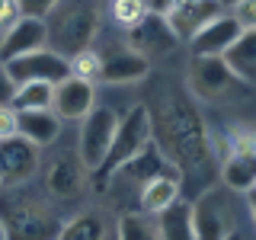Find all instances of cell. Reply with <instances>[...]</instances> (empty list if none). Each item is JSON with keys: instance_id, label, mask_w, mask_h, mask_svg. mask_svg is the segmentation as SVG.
<instances>
[{"instance_id": "32", "label": "cell", "mask_w": 256, "mask_h": 240, "mask_svg": "<svg viewBox=\"0 0 256 240\" xmlns=\"http://www.w3.org/2000/svg\"><path fill=\"white\" fill-rule=\"evenodd\" d=\"M176 6V0H144V10L148 13H157V16H166Z\"/></svg>"}, {"instance_id": "22", "label": "cell", "mask_w": 256, "mask_h": 240, "mask_svg": "<svg viewBox=\"0 0 256 240\" xmlns=\"http://www.w3.org/2000/svg\"><path fill=\"white\" fill-rule=\"evenodd\" d=\"M221 180L230 192H240V196H250L256 186V160L253 154H230L221 166Z\"/></svg>"}, {"instance_id": "1", "label": "cell", "mask_w": 256, "mask_h": 240, "mask_svg": "<svg viewBox=\"0 0 256 240\" xmlns=\"http://www.w3.org/2000/svg\"><path fill=\"white\" fill-rule=\"evenodd\" d=\"M144 109L150 118V138L164 160L186 176V182L180 186L196 182L198 192L208 189V182L214 180V157L198 109L170 86H160L150 102H144Z\"/></svg>"}, {"instance_id": "10", "label": "cell", "mask_w": 256, "mask_h": 240, "mask_svg": "<svg viewBox=\"0 0 256 240\" xmlns=\"http://www.w3.org/2000/svg\"><path fill=\"white\" fill-rule=\"evenodd\" d=\"M128 48H134L144 58H166L180 48V38L173 36V29L166 26L164 16L157 13H144L132 29H128Z\"/></svg>"}, {"instance_id": "2", "label": "cell", "mask_w": 256, "mask_h": 240, "mask_svg": "<svg viewBox=\"0 0 256 240\" xmlns=\"http://www.w3.org/2000/svg\"><path fill=\"white\" fill-rule=\"evenodd\" d=\"M96 36V6L90 0H58L45 13V48L61 58L86 52Z\"/></svg>"}, {"instance_id": "26", "label": "cell", "mask_w": 256, "mask_h": 240, "mask_svg": "<svg viewBox=\"0 0 256 240\" xmlns=\"http://www.w3.org/2000/svg\"><path fill=\"white\" fill-rule=\"evenodd\" d=\"M68 64H70V77H80V80H100V54L96 52H77L74 58H68Z\"/></svg>"}, {"instance_id": "8", "label": "cell", "mask_w": 256, "mask_h": 240, "mask_svg": "<svg viewBox=\"0 0 256 240\" xmlns=\"http://www.w3.org/2000/svg\"><path fill=\"white\" fill-rule=\"evenodd\" d=\"M4 70L13 84H26V80H45V84H58L70 74L68 58H61L52 48H38V52H26L20 58L4 61Z\"/></svg>"}, {"instance_id": "31", "label": "cell", "mask_w": 256, "mask_h": 240, "mask_svg": "<svg viewBox=\"0 0 256 240\" xmlns=\"http://www.w3.org/2000/svg\"><path fill=\"white\" fill-rule=\"evenodd\" d=\"M16 20H20V6H16V0H0V29L13 26Z\"/></svg>"}, {"instance_id": "18", "label": "cell", "mask_w": 256, "mask_h": 240, "mask_svg": "<svg viewBox=\"0 0 256 240\" xmlns=\"http://www.w3.org/2000/svg\"><path fill=\"white\" fill-rule=\"evenodd\" d=\"M16 134L36 144V148H42V144H52L61 134V118L52 109H22L16 112Z\"/></svg>"}, {"instance_id": "17", "label": "cell", "mask_w": 256, "mask_h": 240, "mask_svg": "<svg viewBox=\"0 0 256 240\" xmlns=\"http://www.w3.org/2000/svg\"><path fill=\"white\" fill-rule=\"evenodd\" d=\"M160 173H166V160H164V154H160V148L154 144V138H150L138 154L128 157L109 180H118V182H125V186H138L141 189L148 180H154V176H160Z\"/></svg>"}, {"instance_id": "33", "label": "cell", "mask_w": 256, "mask_h": 240, "mask_svg": "<svg viewBox=\"0 0 256 240\" xmlns=\"http://www.w3.org/2000/svg\"><path fill=\"white\" fill-rule=\"evenodd\" d=\"M13 80L6 77V70H4V64H0V106H4V102H10V96H13Z\"/></svg>"}, {"instance_id": "34", "label": "cell", "mask_w": 256, "mask_h": 240, "mask_svg": "<svg viewBox=\"0 0 256 240\" xmlns=\"http://www.w3.org/2000/svg\"><path fill=\"white\" fill-rule=\"evenodd\" d=\"M214 4H221V6H224V4H228V6H230V4H237V0H214Z\"/></svg>"}, {"instance_id": "9", "label": "cell", "mask_w": 256, "mask_h": 240, "mask_svg": "<svg viewBox=\"0 0 256 240\" xmlns=\"http://www.w3.org/2000/svg\"><path fill=\"white\" fill-rule=\"evenodd\" d=\"M38 170V148L26 138H0V189H16Z\"/></svg>"}, {"instance_id": "12", "label": "cell", "mask_w": 256, "mask_h": 240, "mask_svg": "<svg viewBox=\"0 0 256 240\" xmlns=\"http://www.w3.org/2000/svg\"><path fill=\"white\" fill-rule=\"evenodd\" d=\"M86 176H90V170L84 166V160H80L74 150H64V154H58L52 164H48L45 189L52 192L54 198H74V196L84 192Z\"/></svg>"}, {"instance_id": "35", "label": "cell", "mask_w": 256, "mask_h": 240, "mask_svg": "<svg viewBox=\"0 0 256 240\" xmlns=\"http://www.w3.org/2000/svg\"><path fill=\"white\" fill-rule=\"evenodd\" d=\"M228 240H240V234H237V230H234V234H230V237H228Z\"/></svg>"}, {"instance_id": "13", "label": "cell", "mask_w": 256, "mask_h": 240, "mask_svg": "<svg viewBox=\"0 0 256 240\" xmlns=\"http://www.w3.org/2000/svg\"><path fill=\"white\" fill-rule=\"evenodd\" d=\"M240 32H244V29L237 26L234 16H230V13H218V16H212V20H208L205 26L189 38V52L196 54V58H221Z\"/></svg>"}, {"instance_id": "7", "label": "cell", "mask_w": 256, "mask_h": 240, "mask_svg": "<svg viewBox=\"0 0 256 240\" xmlns=\"http://www.w3.org/2000/svg\"><path fill=\"white\" fill-rule=\"evenodd\" d=\"M116 122H118V116L109 106H93L84 118H80L77 157L84 160V166L90 173L102 164V157H106L109 141H112V134H116Z\"/></svg>"}, {"instance_id": "24", "label": "cell", "mask_w": 256, "mask_h": 240, "mask_svg": "<svg viewBox=\"0 0 256 240\" xmlns=\"http://www.w3.org/2000/svg\"><path fill=\"white\" fill-rule=\"evenodd\" d=\"M52 90L54 84H45V80H26V84H16L10 106L16 112L22 109H52Z\"/></svg>"}, {"instance_id": "4", "label": "cell", "mask_w": 256, "mask_h": 240, "mask_svg": "<svg viewBox=\"0 0 256 240\" xmlns=\"http://www.w3.org/2000/svg\"><path fill=\"white\" fill-rule=\"evenodd\" d=\"M148 141H150V118H148L144 102H138V106H132V109H128L125 116L116 122V134H112V141H109L106 157H102V164L90 173L93 180H96V186H106L109 176L116 173L132 154H138V150H141Z\"/></svg>"}, {"instance_id": "6", "label": "cell", "mask_w": 256, "mask_h": 240, "mask_svg": "<svg viewBox=\"0 0 256 240\" xmlns=\"http://www.w3.org/2000/svg\"><path fill=\"white\" fill-rule=\"evenodd\" d=\"M192 234L196 240H228L234 234V214L224 205L221 189H202L198 198L189 205Z\"/></svg>"}, {"instance_id": "28", "label": "cell", "mask_w": 256, "mask_h": 240, "mask_svg": "<svg viewBox=\"0 0 256 240\" xmlns=\"http://www.w3.org/2000/svg\"><path fill=\"white\" fill-rule=\"evenodd\" d=\"M230 16L237 20L240 29H256V0H237V4H230Z\"/></svg>"}, {"instance_id": "27", "label": "cell", "mask_w": 256, "mask_h": 240, "mask_svg": "<svg viewBox=\"0 0 256 240\" xmlns=\"http://www.w3.org/2000/svg\"><path fill=\"white\" fill-rule=\"evenodd\" d=\"M144 13H148L144 10V0H112V20H116V26H122L125 32L132 29Z\"/></svg>"}, {"instance_id": "30", "label": "cell", "mask_w": 256, "mask_h": 240, "mask_svg": "<svg viewBox=\"0 0 256 240\" xmlns=\"http://www.w3.org/2000/svg\"><path fill=\"white\" fill-rule=\"evenodd\" d=\"M16 134V109L10 102L0 106V138H13Z\"/></svg>"}, {"instance_id": "25", "label": "cell", "mask_w": 256, "mask_h": 240, "mask_svg": "<svg viewBox=\"0 0 256 240\" xmlns=\"http://www.w3.org/2000/svg\"><path fill=\"white\" fill-rule=\"evenodd\" d=\"M116 237L118 240H160L154 214H144V212L122 214L116 221Z\"/></svg>"}, {"instance_id": "36", "label": "cell", "mask_w": 256, "mask_h": 240, "mask_svg": "<svg viewBox=\"0 0 256 240\" xmlns=\"http://www.w3.org/2000/svg\"><path fill=\"white\" fill-rule=\"evenodd\" d=\"M0 240H6V237H4V228H0Z\"/></svg>"}, {"instance_id": "3", "label": "cell", "mask_w": 256, "mask_h": 240, "mask_svg": "<svg viewBox=\"0 0 256 240\" xmlns=\"http://www.w3.org/2000/svg\"><path fill=\"white\" fill-rule=\"evenodd\" d=\"M0 228L6 240H54L61 218L38 198L16 189H0Z\"/></svg>"}, {"instance_id": "15", "label": "cell", "mask_w": 256, "mask_h": 240, "mask_svg": "<svg viewBox=\"0 0 256 240\" xmlns=\"http://www.w3.org/2000/svg\"><path fill=\"white\" fill-rule=\"evenodd\" d=\"M45 48V20L38 16H20L13 26L4 29V38H0V64L20 58L26 52H38Z\"/></svg>"}, {"instance_id": "11", "label": "cell", "mask_w": 256, "mask_h": 240, "mask_svg": "<svg viewBox=\"0 0 256 240\" xmlns=\"http://www.w3.org/2000/svg\"><path fill=\"white\" fill-rule=\"evenodd\" d=\"M96 106V90L90 80H80V77H64L54 84L52 90V112L58 118H70V122H80Z\"/></svg>"}, {"instance_id": "20", "label": "cell", "mask_w": 256, "mask_h": 240, "mask_svg": "<svg viewBox=\"0 0 256 240\" xmlns=\"http://www.w3.org/2000/svg\"><path fill=\"white\" fill-rule=\"evenodd\" d=\"M182 196V186H180V176H170V173H160L154 180H148L141 186V212L144 214H160L166 205H173L176 198Z\"/></svg>"}, {"instance_id": "19", "label": "cell", "mask_w": 256, "mask_h": 240, "mask_svg": "<svg viewBox=\"0 0 256 240\" xmlns=\"http://www.w3.org/2000/svg\"><path fill=\"white\" fill-rule=\"evenodd\" d=\"M221 61L230 68V74L244 80L246 86L256 84V29H244L230 42V48L221 54Z\"/></svg>"}, {"instance_id": "5", "label": "cell", "mask_w": 256, "mask_h": 240, "mask_svg": "<svg viewBox=\"0 0 256 240\" xmlns=\"http://www.w3.org/2000/svg\"><path fill=\"white\" fill-rule=\"evenodd\" d=\"M186 86L202 102H237L253 90L230 74V68L221 58H196V54L186 70Z\"/></svg>"}, {"instance_id": "21", "label": "cell", "mask_w": 256, "mask_h": 240, "mask_svg": "<svg viewBox=\"0 0 256 240\" xmlns=\"http://www.w3.org/2000/svg\"><path fill=\"white\" fill-rule=\"evenodd\" d=\"M160 240H196L192 234V218H189V202L176 198L173 205H166L160 214H154Z\"/></svg>"}, {"instance_id": "14", "label": "cell", "mask_w": 256, "mask_h": 240, "mask_svg": "<svg viewBox=\"0 0 256 240\" xmlns=\"http://www.w3.org/2000/svg\"><path fill=\"white\" fill-rule=\"evenodd\" d=\"M150 74V61L134 48H109L100 54V80L102 84H138Z\"/></svg>"}, {"instance_id": "16", "label": "cell", "mask_w": 256, "mask_h": 240, "mask_svg": "<svg viewBox=\"0 0 256 240\" xmlns=\"http://www.w3.org/2000/svg\"><path fill=\"white\" fill-rule=\"evenodd\" d=\"M218 13H221V4H214V0H176V6L164 20H166V26L173 29V36L180 38V42H189V38Z\"/></svg>"}, {"instance_id": "23", "label": "cell", "mask_w": 256, "mask_h": 240, "mask_svg": "<svg viewBox=\"0 0 256 240\" xmlns=\"http://www.w3.org/2000/svg\"><path fill=\"white\" fill-rule=\"evenodd\" d=\"M54 240H109V221L100 212H84L68 224H61Z\"/></svg>"}, {"instance_id": "29", "label": "cell", "mask_w": 256, "mask_h": 240, "mask_svg": "<svg viewBox=\"0 0 256 240\" xmlns=\"http://www.w3.org/2000/svg\"><path fill=\"white\" fill-rule=\"evenodd\" d=\"M54 4H58V0H16L20 16H38V20H45V13L52 10Z\"/></svg>"}]
</instances>
